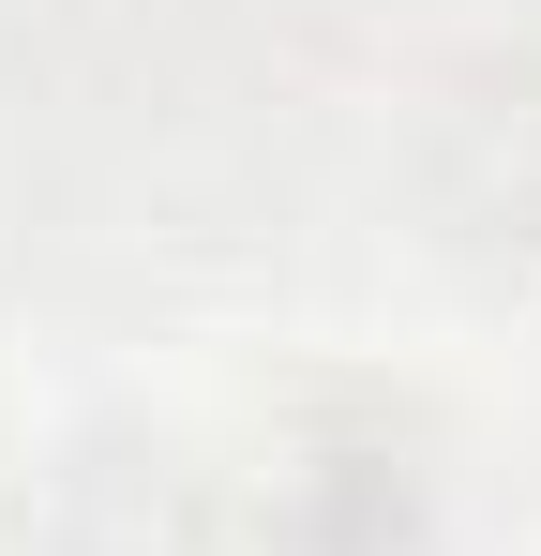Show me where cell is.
Wrapping results in <instances>:
<instances>
[{"label":"cell","instance_id":"obj_1","mask_svg":"<svg viewBox=\"0 0 541 556\" xmlns=\"http://www.w3.org/2000/svg\"><path fill=\"white\" fill-rule=\"evenodd\" d=\"M406 241L451 286H541V30L451 46L391 136Z\"/></svg>","mask_w":541,"mask_h":556},{"label":"cell","instance_id":"obj_2","mask_svg":"<svg viewBox=\"0 0 541 556\" xmlns=\"http://www.w3.org/2000/svg\"><path fill=\"white\" fill-rule=\"evenodd\" d=\"M241 556H451V466L422 406L316 391L241 466Z\"/></svg>","mask_w":541,"mask_h":556},{"label":"cell","instance_id":"obj_3","mask_svg":"<svg viewBox=\"0 0 541 556\" xmlns=\"http://www.w3.org/2000/svg\"><path fill=\"white\" fill-rule=\"evenodd\" d=\"M15 556H241V466L151 406H90L15 481Z\"/></svg>","mask_w":541,"mask_h":556},{"label":"cell","instance_id":"obj_4","mask_svg":"<svg viewBox=\"0 0 541 556\" xmlns=\"http://www.w3.org/2000/svg\"><path fill=\"white\" fill-rule=\"evenodd\" d=\"M0 556H15V466H0Z\"/></svg>","mask_w":541,"mask_h":556}]
</instances>
